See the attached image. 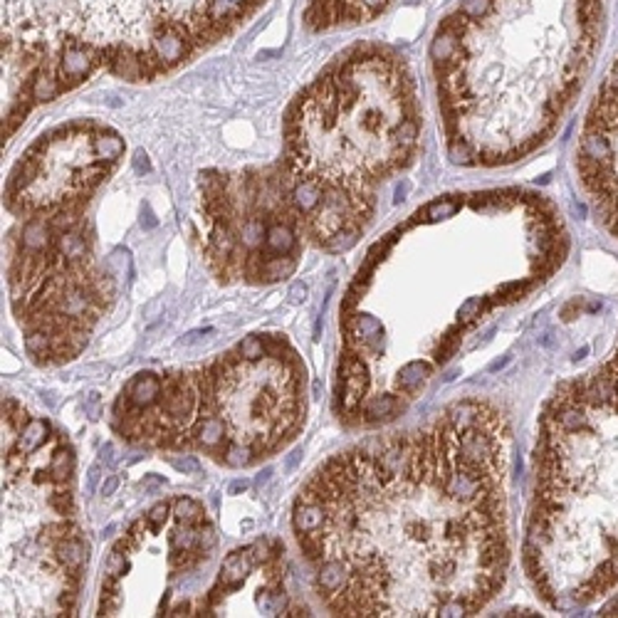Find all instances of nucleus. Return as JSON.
<instances>
[{
    "label": "nucleus",
    "instance_id": "1",
    "mask_svg": "<svg viewBox=\"0 0 618 618\" xmlns=\"http://www.w3.org/2000/svg\"><path fill=\"white\" fill-rule=\"evenodd\" d=\"M606 33L604 0H463L431 43L448 156L504 166L547 144Z\"/></svg>",
    "mask_w": 618,
    "mask_h": 618
},
{
    "label": "nucleus",
    "instance_id": "2",
    "mask_svg": "<svg viewBox=\"0 0 618 618\" xmlns=\"http://www.w3.org/2000/svg\"><path fill=\"white\" fill-rule=\"evenodd\" d=\"M421 144L408 62L389 45L346 47L287 109L282 161L270 169L299 238L346 252L376 216L378 191Z\"/></svg>",
    "mask_w": 618,
    "mask_h": 618
},
{
    "label": "nucleus",
    "instance_id": "3",
    "mask_svg": "<svg viewBox=\"0 0 618 618\" xmlns=\"http://www.w3.org/2000/svg\"><path fill=\"white\" fill-rule=\"evenodd\" d=\"M267 0H3V141L40 104L107 72L169 75L252 20Z\"/></svg>",
    "mask_w": 618,
    "mask_h": 618
},
{
    "label": "nucleus",
    "instance_id": "4",
    "mask_svg": "<svg viewBox=\"0 0 618 618\" xmlns=\"http://www.w3.org/2000/svg\"><path fill=\"white\" fill-rule=\"evenodd\" d=\"M576 171L598 220L618 238V58L586 115Z\"/></svg>",
    "mask_w": 618,
    "mask_h": 618
},
{
    "label": "nucleus",
    "instance_id": "5",
    "mask_svg": "<svg viewBox=\"0 0 618 618\" xmlns=\"http://www.w3.org/2000/svg\"><path fill=\"white\" fill-rule=\"evenodd\" d=\"M391 3L393 0H309L305 23L314 33L346 30L374 20Z\"/></svg>",
    "mask_w": 618,
    "mask_h": 618
},
{
    "label": "nucleus",
    "instance_id": "6",
    "mask_svg": "<svg viewBox=\"0 0 618 618\" xmlns=\"http://www.w3.org/2000/svg\"><path fill=\"white\" fill-rule=\"evenodd\" d=\"M50 554L59 561V566L69 574V576H80L82 566L87 564V544L80 537V529H72L69 535L59 537L52 547Z\"/></svg>",
    "mask_w": 618,
    "mask_h": 618
},
{
    "label": "nucleus",
    "instance_id": "7",
    "mask_svg": "<svg viewBox=\"0 0 618 618\" xmlns=\"http://www.w3.org/2000/svg\"><path fill=\"white\" fill-rule=\"evenodd\" d=\"M47 472H50V480L55 485H72V472H75V456H72V448L67 446L65 438H55V450L47 460Z\"/></svg>",
    "mask_w": 618,
    "mask_h": 618
},
{
    "label": "nucleus",
    "instance_id": "8",
    "mask_svg": "<svg viewBox=\"0 0 618 618\" xmlns=\"http://www.w3.org/2000/svg\"><path fill=\"white\" fill-rule=\"evenodd\" d=\"M50 435H52V431H50V424H47L45 418H30L20 428V433H18L15 450L23 453V456H35L50 440Z\"/></svg>",
    "mask_w": 618,
    "mask_h": 618
},
{
    "label": "nucleus",
    "instance_id": "9",
    "mask_svg": "<svg viewBox=\"0 0 618 618\" xmlns=\"http://www.w3.org/2000/svg\"><path fill=\"white\" fill-rule=\"evenodd\" d=\"M327 522V510L321 503H312V500H297L295 504V532L297 535H309L317 532Z\"/></svg>",
    "mask_w": 618,
    "mask_h": 618
},
{
    "label": "nucleus",
    "instance_id": "10",
    "mask_svg": "<svg viewBox=\"0 0 618 618\" xmlns=\"http://www.w3.org/2000/svg\"><path fill=\"white\" fill-rule=\"evenodd\" d=\"M431 376V364H425L421 359H413L406 367H401L399 378H396V389L401 391L403 396H411L413 391H418Z\"/></svg>",
    "mask_w": 618,
    "mask_h": 618
},
{
    "label": "nucleus",
    "instance_id": "11",
    "mask_svg": "<svg viewBox=\"0 0 618 618\" xmlns=\"http://www.w3.org/2000/svg\"><path fill=\"white\" fill-rule=\"evenodd\" d=\"M260 458L258 450L250 446V443H242V440H230L228 446L223 448L220 453V463H226L228 468H248L250 463Z\"/></svg>",
    "mask_w": 618,
    "mask_h": 618
},
{
    "label": "nucleus",
    "instance_id": "12",
    "mask_svg": "<svg viewBox=\"0 0 618 618\" xmlns=\"http://www.w3.org/2000/svg\"><path fill=\"white\" fill-rule=\"evenodd\" d=\"M171 515L176 522H184V525H198V522L208 519L203 504L195 503L194 497H176V500H171Z\"/></svg>",
    "mask_w": 618,
    "mask_h": 618
},
{
    "label": "nucleus",
    "instance_id": "13",
    "mask_svg": "<svg viewBox=\"0 0 618 618\" xmlns=\"http://www.w3.org/2000/svg\"><path fill=\"white\" fill-rule=\"evenodd\" d=\"M238 354L245 359V361H260V359H265L267 356V352H265V342L263 337H245L241 344H238Z\"/></svg>",
    "mask_w": 618,
    "mask_h": 618
},
{
    "label": "nucleus",
    "instance_id": "14",
    "mask_svg": "<svg viewBox=\"0 0 618 618\" xmlns=\"http://www.w3.org/2000/svg\"><path fill=\"white\" fill-rule=\"evenodd\" d=\"M171 515V503H156L149 510L147 515V522H149V532H159L161 527L166 525V519Z\"/></svg>",
    "mask_w": 618,
    "mask_h": 618
},
{
    "label": "nucleus",
    "instance_id": "15",
    "mask_svg": "<svg viewBox=\"0 0 618 618\" xmlns=\"http://www.w3.org/2000/svg\"><path fill=\"white\" fill-rule=\"evenodd\" d=\"M166 460L171 463L173 468L184 475H198L201 472V463L194 458V456H184V458H173V456H166Z\"/></svg>",
    "mask_w": 618,
    "mask_h": 618
},
{
    "label": "nucleus",
    "instance_id": "16",
    "mask_svg": "<svg viewBox=\"0 0 618 618\" xmlns=\"http://www.w3.org/2000/svg\"><path fill=\"white\" fill-rule=\"evenodd\" d=\"M99 480H102V465L97 463V465L90 468V475H87V493H94V490H97V485H99Z\"/></svg>",
    "mask_w": 618,
    "mask_h": 618
},
{
    "label": "nucleus",
    "instance_id": "17",
    "mask_svg": "<svg viewBox=\"0 0 618 618\" xmlns=\"http://www.w3.org/2000/svg\"><path fill=\"white\" fill-rule=\"evenodd\" d=\"M84 411L90 413V418H92V421L99 418V393H90V399L84 401Z\"/></svg>",
    "mask_w": 618,
    "mask_h": 618
},
{
    "label": "nucleus",
    "instance_id": "18",
    "mask_svg": "<svg viewBox=\"0 0 618 618\" xmlns=\"http://www.w3.org/2000/svg\"><path fill=\"white\" fill-rule=\"evenodd\" d=\"M203 334H210V329H194V332L184 334V337H181V342H178V344H181V346H191V344L198 342V339H201Z\"/></svg>",
    "mask_w": 618,
    "mask_h": 618
},
{
    "label": "nucleus",
    "instance_id": "19",
    "mask_svg": "<svg viewBox=\"0 0 618 618\" xmlns=\"http://www.w3.org/2000/svg\"><path fill=\"white\" fill-rule=\"evenodd\" d=\"M116 487H119V478H116V475H109V478L102 482V495L104 497H107V495H115Z\"/></svg>",
    "mask_w": 618,
    "mask_h": 618
},
{
    "label": "nucleus",
    "instance_id": "20",
    "mask_svg": "<svg viewBox=\"0 0 618 618\" xmlns=\"http://www.w3.org/2000/svg\"><path fill=\"white\" fill-rule=\"evenodd\" d=\"M305 295H307V287L305 285H295L292 289H289V297H292V302H302Z\"/></svg>",
    "mask_w": 618,
    "mask_h": 618
},
{
    "label": "nucleus",
    "instance_id": "21",
    "mask_svg": "<svg viewBox=\"0 0 618 618\" xmlns=\"http://www.w3.org/2000/svg\"><path fill=\"white\" fill-rule=\"evenodd\" d=\"M245 490H248V480H235L233 485H230V495L245 493Z\"/></svg>",
    "mask_w": 618,
    "mask_h": 618
}]
</instances>
